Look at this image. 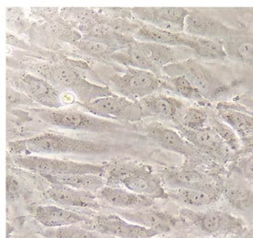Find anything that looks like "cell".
<instances>
[{
    "label": "cell",
    "mask_w": 253,
    "mask_h": 238,
    "mask_svg": "<svg viewBox=\"0 0 253 238\" xmlns=\"http://www.w3.org/2000/svg\"><path fill=\"white\" fill-rule=\"evenodd\" d=\"M160 87L178 95L182 99L193 100L202 106L207 107L210 105V102L207 101L200 91L183 76H163L160 79Z\"/></svg>",
    "instance_id": "obj_30"
},
{
    "label": "cell",
    "mask_w": 253,
    "mask_h": 238,
    "mask_svg": "<svg viewBox=\"0 0 253 238\" xmlns=\"http://www.w3.org/2000/svg\"><path fill=\"white\" fill-rule=\"evenodd\" d=\"M187 48L193 52L196 59L219 61L227 57L220 40L199 38L191 35Z\"/></svg>",
    "instance_id": "obj_31"
},
{
    "label": "cell",
    "mask_w": 253,
    "mask_h": 238,
    "mask_svg": "<svg viewBox=\"0 0 253 238\" xmlns=\"http://www.w3.org/2000/svg\"><path fill=\"white\" fill-rule=\"evenodd\" d=\"M105 82L114 94L135 102L152 95L160 87V79L156 75L132 67L107 77Z\"/></svg>",
    "instance_id": "obj_7"
},
{
    "label": "cell",
    "mask_w": 253,
    "mask_h": 238,
    "mask_svg": "<svg viewBox=\"0 0 253 238\" xmlns=\"http://www.w3.org/2000/svg\"><path fill=\"white\" fill-rule=\"evenodd\" d=\"M234 102L239 103L249 112L253 113V97L248 96V95H241L240 97H238V99H235Z\"/></svg>",
    "instance_id": "obj_37"
},
{
    "label": "cell",
    "mask_w": 253,
    "mask_h": 238,
    "mask_svg": "<svg viewBox=\"0 0 253 238\" xmlns=\"http://www.w3.org/2000/svg\"><path fill=\"white\" fill-rule=\"evenodd\" d=\"M133 40L118 34H89L87 37L77 40L75 45L91 57L108 60L114 53L129 46Z\"/></svg>",
    "instance_id": "obj_20"
},
{
    "label": "cell",
    "mask_w": 253,
    "mask_h": 238,
    "mask_svg": "<svg viewBox=\"0 0 253 238\" xmlns=\"http://www.w3.org/2000/svg\"><path fill=\"white\" fill-rule=\"evenodd\" d=\"M15 164L23 169L38 173L41 176H65L75 174H93L104 177L106 166L70 160L48 159L36 156H20L14 159Z\"/></svg>",
    "instance_id": "obj_8"
},
{
    "label": "cell",
    "mask_w": 253,
    "mask_h": 238,
    "mask_svg": "<svg viewBox=\"0 0 253 238\" xmlns=\"http://www.w3.org/2000/svg\"><path fill=\"white\" fill-rule=\"evenodd\" d=\"M51 184L68 186L80 191L97 192L106 186V180L99 175L93 174H75L65 176H42Z\"/></svg>",
    "instance_id": "obj_29"
},
{
    "label": "cell",
    "mask_w": 253,
    "mask_h": 238,
    "mask_svg": "<svg viewBox=\"0 0 253 238\" xmlns=\"http://www.w3.org/2000/svg\"><path fill=\"white\" fill-rule=\"evenodd\" d=\"M190 37L191 35L186 33H171L147 23H143L134 33L135 40L170 47L187 48Z\"/></svg>",
    "instance_id": "obj_28"
},
{
    "label": "cell",
    "mask_w": 253,
    "mask_h": 238,
    "mask_svg": "<svg viewBox=\"0 0 253 238\" xmlns=\"http://www.w3.org/2000/svg\"><path fill=\"white\" fill-rule=\"evenodd\" d=\"M8 150L14 155L28 154H74L82 156L102 155L110 152L106 143L77 139L62 134L46 132L28 139L10 142Z\"/></svg>",
    "instance_id": "obj_1"
},
{
    "label": "cell",
    "mask_w": 253,
    "mask_h": 238,
    "mask_svg": "<svg viewBox=\"0 0 253 238\" xmlns=\"http://www.w3.org/2000/svg\"><path fill=\"white\" fill-rule=\"evenodd\" d=\"M234 30L218 19L195 9L190 11L187 16L184 33L199 38L222 41L233 33Z\"/></svg>",
    "instance_id": "obj_19"
},
{
    "label": "cell",
    "mask_w": 253,
    "mask_h": 238,
    "mask_svg": "<svg viewBox=\"0 0 253 238\" xmlns=\"http://www.w3.org/2000/svg\"><path fill=\"white\" fill-rule=\"evenodd\" d=\"M210 113L205 108L187 107L180 113L178 121L174 124L187 128L189 130H201L207 127Z\"/></svg>",
    "instance_id": "obj_35"
},
{
    "label": "cell",
    "mask_w": 253,
    "mask_h": 238,
    "mask_svg": "<svg viewBox=\"0 0 253 238\" xmlns=\"http://www.w3.org/2000/svg\"><path fill=\"white\" fill-rule=\"evenodd\" d=\"M217 115L237 132L242 148L253 150V113L236 102L222 101L216 106Z\"/></svg>",
    "instance_id": "obj_16"
},
{
    "label": "cell",
    "mask_w": 253,
    "mask_h": 238,
    "mask_svg": "<svg viewBox=\"0 0 253 238\" xmlns=\"http://www.w3.org/2000/svg\"><path fill=\"white\" fill-rule=\"evenodd\" d=\"M32 214L44 228H59L71 225L83 226L89 221L87 214L55 205L35 206L32 210Z\"/></svg>",
    "instance_id": "obj_22"
},
{
    "label": "cell",
    "mask_w": 253,
    "mask_h": 238,
    "mask_svg": "<svg viewBox=\"0 0 253 238\" xmlns=\"http://www.w3.org/2000/svg\"><path fill=\"white\" fill-rule=\"evenodd\" d=\"M10 86L46 109H62L65 104L60 91L47 80L35 75L22 73L12 77Z\"/></svg>",
    "instance_id": "obj_12"
},
{
    "label": "cell",
    "mask_w": 253,
    "mask_h": 238,
    "mask_svg": "<svg viewBox=\"0 0 253 238\" xmlns=\"http://www.w3.org/2000/svg\"><path fill=\"white\" fill-rule=\"evenodd\" d=\"M243 180L225 178L222 196L235 211L243 214H253V189Z\"/></svg>",
    "instance_id": "obj_26"
},
{
    "label": "cell",
    "mask_w": 253,
    "mask_h": 238,
    "mask_svg": "<svg viewBox=\"0 0 253 238\" xmlns=\"http://www.w3.org/2000/svg\"><path fill=\"white\" fill-rule=\"evenodd\" d=\"M44 195L49 200L59 206L94 211L101 207L100 200L94 192L80 191L68 186L51 184Z\"/></svg>",
    "instance_id": "obj_21"
},
{
    "label": "cell",
    "mask_w": 253,
    "mask_h": 238,
    "mask_svg": "<svg viewBox=\"0 0 253 238\" xmlns=\"http://www.w3.org/2000/svg\"><path fill=\"white\" fill-rule=\"evenodd\" d=\"M121 217L134 225L157 232L159 235L169 233L177 225L182 223L181 219L173 214L159 210L145 208L140 210H115Z\"/></svg>",
    "instance_id": "obj_17"
},
{
    "label": "cell",
    "mask_w": 253,
    "mask_h": 238,
    "mask_svg": "<svg viewBox=\"0 0 253 238\" xmlns=\"http://www.w3.org/2000/svg\"><path fill=\"white\" fill-rule=\"evenodd\" d=\"M143 132L148 139L154 144L169 152L176 153L184 157L187 164L200 165L213 163L205 155L199 152L194 146L190 144L177 130L168 128L160 122H151L145 126ZM216 165V164H214Z\"/></svg>",
    "instance_id": "obj_9"
},
{
    "label": "cell",
    "mask_w": 253,
    "mask_h": 238,
    "mask_svg": "<svg viewBox=\"0 0 253 238\" xmlns=\"http://www.w3.org/2000/svg\"><path fill=\"white\" fill-rule=\"evenodd\" d=\"M208 123L213 131L218 134L220 138L225 142V144L229 147V149L232 152H239L242 148V144L237 132L223 119H220L218 115H215L213 113L210 114Z\"/></svg>",
    "instance_id": "obj_34"
},
{
    "label": "cell",
    "mask_w": 253,
    "mask_h": 238,
    "mask_svg": "<svg viewBox=\"0 0 253 238\" xmlns=\"http://www.w3.org/2000/svg\"><path fill=\"white\" fill-rule=\"evenodd\" d=\"M39 235L44 238H114L89 230L80 225L44 228L41 229Z\"/></svg>",
    "instance_id": "obj_33"
},
{
    "label": "cell",
    "mask_w": 253,
    "mask_h": 238,
    "mask_svg": "<svg viewBox=\"0 0 253 238\" xmlns=\"http://www.w3.org/2000/svg\"><path fill=\"white\" fill-rule=\"evenodd\" d=\"M221 42L227 57L253 66V32L235 29L233 33Z\"/></svg>",
    "instance_id": "obj_27"
},
{
    "label": "cell",
    "mask_w": 253,
    "mask_h": 238,
    "mask_svg": "<svg viewBox=\"0 0 253 238\" xmlns=\"http://www.w3.org/2000/svg\"><path fill=\"white\" fill-rule=\"evenodd\" d=\"M97 198L102 202L117 210H140L154 205L153 198L141 196L122 187L104 186L95 192Z\"/></svg>",
    "instance_id": "obj_23"
},
{
    "label": "cell",
    "mask_w": 253,
    "mask_h": 238,
    "mask_svg": "<svg viewBox=\"0 0 253 238\" xmlns=\"http://www.w3.org/2000/svg\"><path fill=\"white\" fill-rule=\"evenodd\" d=\"M131 10L145 23L176 33H184L185 20L190 13L185 7H133Z\"/></svg>",
    "instance_id": "obj_14"
},
{
    "label": "cell",
    "mask_w": 253,
    "mask_h": 238,
    "mask_svg": "<svg viewBox=\"0 0 253 238\" xmlns=\"http://www.w3.org/2000/svg\"><path fill=\"white\" fill-rule=\"evenodd\" d=\"M87 215L89 216V221L82 227L111 238H153L159 236L157 232L130 223L117 213Z\"/></svg>",
    "instance_id": "obj_13"
},
{
    "label": "cell",
    "mask_w": 253,
    "mask_h": 238,
    "mask_svg": "<svg viewBox=\"0 0 253 238\" xmlns=\"http://www.w3.org/2000/svg\"><path fill=\"white\" fill-rule=\"evenodd\" d=\"M228 173L238 178L253 181V150L241 148L234 154L233 158L227 165Z\"/></svg>",
    "instance_id": "obj_32"
},
{
    "label": "cell",
    "mask_w": 253,
    "mask_h": 238,
    "mask_svg": "<svg viewBox=\"0 0 253 238\" xmlns=\"http://www.w3.org/2000/svg\"><path fill=\"white\" fill-rule=\"evenodd\" d=\"M162 73L167 77H185L209 102L226 96L231 89L229 84L195 58L165 66Z\"/></svg>",
    "instance_id": "obj_5"
},
{
    "label": "cell",
    "mask_w": 253,
    "mask_h": 238,
    "mask_svg": "<svg viewBox=\"0 0 253 238\" xmlns=\"http://www.w3.org/2000/svg\"><path fill=\"white\" fill-rule=\"evenodd\" d=\"M175 129L192 144L199 152L217 165H226L233 158L234 154L225 142L210 126L201 130H189L180 124H174Z\"/></svg>",
    "instance_id": "obj_11"
},
{
    "label": "cell",
    "mask_w": 253,
    "mask_h": 238,
    "mask_svg": "<svg viewBox=\"0 0 253 238\" xmlns=\"http://www.w3.org/2000/svg\"><path fill=\"white\" fill-rule=\"evenodd\" d=\"M42 238V237H41V238H37V237H33V238Z\"/></svg>",
    "instance_id": "obj_39"
},
{
    "label": "cell",
    "mask_w": 253,
    "mask_h": 238,
    "mask_svg": "<svg viewBox=\"0 0 253 238\" xmlns=\"http://www.w3.org/2000/svg\"><path fill=\"white\" fill-rule=\"evenodd\" d=\"M225 178L219 177L210 185L199 189L168 190L169 198L189 209H198L216 203L223 194V183Z\"/></svg>",
    "instance_id": "obj_18"
},
{
    "label": "cell",
    "mask_w": 253,
    "mask_h": 238,
    "mask_svg": "<svg viewBox=\"0 0 253 238\" xmlns=\"http://www.w3.org/2000/svg\"><path fill=\"white\" fill-rule=\"evenodd\" d=\"M110 59L126 67L149 71L160 79L163 77L162 72L154 65L144 41L133 40L129 46L114 53Z\"/></svg>",
    "instance_id": "obj_25"
},
{
    "label": "cell",
    "mask_w": 253,
    "mask_h": 238,
    "mask_svg": "<svg viewBox=\"0 0 253 238\" xmlns=\"http://www.w3.org/2000/svg\"><path fill=\"white\" fill-rule=\"evenodd\" d=\"M33 112L44 122L62 129L111 133L120 128L114 121L75 109H34Z\"/></svg>",
    "instance_id": "obj_6"
},
{
    "label": "cell",
    "mask_w": 253,
    "mask_h": 238,
    "mask_svg": "<svg viewBox=\"0 0 253 238\" xmlns=\"http://www.w3.org/2000/svg\"><path fill=\"white\" fill-rule=\"evenodd\" d=\"M237 238H253V229H248L241 237Z\"/></svg>",
    "instance_id": "obj_38"
},
{
    "label": "cell",
    "mask_w": 253,
    "mask_h": 238,
    "mask_svg": "<svg viewBox=\"0 0 253 238\" xmlns=\"http://www.w3.org/2000/svg\"><path fill=\"white\" fill-rule=\"evenodd\" d=\"M38 77L47 80L59 91L73 94L81 105H87L94 100L114 95L107 86L93 84L81 77L72 67L60 64H39L31 67Z\"/></svg>",
    "instance_id": "obj_3"
},
{
    "label": "cell",
    "mask_w": 253,
    "mask_h": 238,
    "mask_svg": "<svg viewBox=\"0 0 253 238\" xmlns=\"http://www.w3.org/2000/svg\"><path fill=\"white\" fill-rule=\"evenodd\" d=\"M179 216L182 223L188 224L202 234L211 237L240 238L248 230L243 219L224 211H198L184 208L180 211Z\"/></svg>",
    "instance_id": "obj_4"
},
{
    "label": "cell",
    "mask_w": 253,
    "mask_h": 238,
    "mask_svg": "<svg viewBox=\"0 0 253 238\" xmlns=\"http://www.w3.org/2000/svg\"><path fill=\"white\" fill-rule=\"evenodd\" d=\"M219 177L218 173L207 174L190 164L168 166L162 171V182L168 190L199 189L212 184Z\"/></svg>",
    "instance_id": "obj_15"
},
{
    "label": "cell",
    "mask_w": 253,
    "mask_h": 238,
    "mask_svg": "<svg viewBox=\"0 0 253 238\" xmlns=\"http://www.w3.org/2000/svg\"><path fill=\"white\" fill-rule=\"evenodd\" d=\"M7 105L9 107L26 105V106H37L34 100L30 99L28 96L22 92L16 90L12 86H7Z\"/></svg>",
    "instance_id": "obj_36"
},
{
    "label": "cell",
    "mask_w": 253,
    "mask_h": 238,
    "mask_svg": "<svg viewBox=\"0 0 253 238\" xmlns=\"http://www.w3.org/2000/svg\"><path fill=\"white\" fill-rule=\"evenodd\" d=\"M106 186L122 187L141 196L157 199L169 198L162 179L151 166L132 162H119L106 166Z\"/></svg>",
    "instance_id": "obj_2"
},
{
    "label": "cell",
    "mask_w": 253,
    "mask_h": 238,
    "mask_svg": "<svg viewBox=\"0 0 253 238\" xmlns=\"http://www.w3.org/2000/svg\"><path fill=\"white\" fill-rule=\"evenodd\" d=\"M142 107L145 118L153 116L160 119L171 120L173 123L178 121L180 113L185 105L180 99L169 97L163 94H152L138 101Z\"/></svg>",
    "instance_id": "obj_24"
},
{
    "label": "cell",
    "mask_w": 253,
    "mask_h": 238,
    "mask_svg": "<svg viewBox=\"0 0 253 238\" xmlns=\"http://www.w3.org/2000/svg\"><path fill=\"white\" fill-rule=\"evenodd\" d=\"M81 107L87 113L109 120L135 122L145 118L143 109L138 102L115 94L96 99L91 103Z\"/></svg>",
    "instance_id": "obj_10"
}]
</instances>
